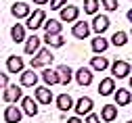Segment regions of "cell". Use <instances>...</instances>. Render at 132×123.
I'll list each match as a JSON object with an SVG mask.
<instances>
[{
  "instance_id": "cell-3",
  "label": "cell",
  "mask_w": 132,
  "mask_h": 123,
  "mask_svg": "<svg viewBox=\"0 0 132 123\" xmlns=\"http://www.w3.org/2000/svg\"><path fill=\"white\" fill-rule=\"evenodd\" d=\"M44 21H46V13H44L42 8H36L34 13H31V15L27 17V23H25V27H29L31 31H36V29H40V27L44 25Z\"/></svg>"
},
{
  "instance_id": "cell-29",
  "label": "cell",
  "mask_w": 132,
  "mask_h": 123,
  "mask_svg": "<svg viewBox=\"0 0 132 123\" xmlns=\"http://www.w3.org/2000/svg\"><path fill=\"white\" fill-rule=\"evenodd\" d=\"M96 11H98V0H84V13L96 15Z\"/></svg>"
},
{
  "instance_id": "cell-31",
  "label": "cell",
  "mask_w": 132,
  "mask_h": 123,
  "mask_svg": "<svg viewBox=\"0 0 132 123\" xmlns=\"http://www.w3.org/2000/svg\"><path fill=\"white\" fill-rule=\"evenodd\" d=\"M65 4H67V0H51V11H61Z\"/></svg>"
},
{
  "instance_id": "cell-17",
  "label": "cell",
  "mask_w": 132,
  "mask_h": 123,
  "mask_svg": "<svg viewBox=\"0 0 132 123\" xmlns=\"http://www.w3.org/2000/svg\"><path fill=\"white\" fill-rule=\"evenodd\" d=\"M38 83V73L36 69H29V71L21 73V88H36Z\"/></svg>"
},
{
  "instance_id": "cell-30",
  "label": "cell",
  "mask_w": 132,
  "mask_h": 123,
  "mask_svg": "<svg viewBox=\"0 0 132 123\" xmlns=\"http://www.w3.org/2000/svg\"><path fill=\"white\" fill-rule=\"evenodd\" d=\"M101 2H103V8H107L109 13L118 11V0H101Z\"/></svg>"
},
{
  "instance_id": "cell-19",
  "label": "cell",
  "mask_w": 132,
  "mask_h": 123,
  "mask_svg": "<svg viewBox=\"0 0 132 123\" xmlns=\"http://www.w3.org/2000/svg\"><path fill=\"white\" fill-rule=\"evenodd\" d=\"M57 73H59V83H63V86H67L73 79V71H71L69 65H59L57 67Z\"/></svg>"
},
{
  "instance_id": "cell-1",
  "label": "cell",
  "mask_w": 132,
  "mask_h": 123,
  "mask_svg": "<svg viewBox=\"0 0 132 123\" xmlns=\"http://www.w3.org/2000/svg\"><path fill=\"white\" fill-rule=\"evenodd\" d=\"M55 61V56H53V52H51V48H40L36 54H34V59L29 61V65H31V69H40V67H46V65H51Z\"/></svg>"
},
{
  "instance_id": "cell-22",
  "label": "cell",
  "mask_w": 132,
  "mask_h": 123,
  "mask_svg": "<svg viewBox=\"0 0 132 123\" xmlns=\"http://www.w3.org/2000/svg\"><path fill=\"white\" fill-rule=\"evenodd\" d=\"M46 46H51V48H61L63 44H65V40H63V36L61 33H44V40H42Z\"/></svg>"
},
{
  "instance_id": "cell-38",
  "label": "cell",
  "mask_w": 132,
  "mask_h": 123,
  "mask_svg": "<svg viewBox=\"0 0 132 123\" xmlns=\"http://www.w3.org/2000/svg\"><path fill=\"white\" fill-rule=\"evenodd\" d=\"M130 38H132V29H130Z\"/></svg>"
},
{
  "instance_id": "cell-39",
  "label": "cell",
  "mask_w": 132,
  "mask_h": 123,
  "mask_svg": "<svg viewBox=\"0 0 132 123\" xmlns=\"http://www.w3.org/2000/svg\"><path fill=\"white\" fill-rule=\"evenodd\" d=\"M128 123H132V121H128Z\"/></svg>"
},
{
  "instance_id": "cell-28",
  "label": "cell",
  "mask_w": 132,
  "mask_h": 123,
  "mask_svg": "<svg viewBox=\"0 0 132 123\" xmlns=\"http://www.w3.org/2000/svg\"><path fill=\"white\" fill-rule=\"evenodd\" d=\"M126 42H128V33L126 31H115L111 36V44L113 46H124Z\"/></svg>"
},
{
  "instance_id": "cell-2",
  "label": "cell",
  "mask_w": 132,
  "mask_h": 123,
  "mask_svg": "<svg viewBox=\"0 0 132 123\" xmlns=\"http://www.w3.org/2000/svg\"><path fill=\"white\" fill-rule=\"evenodd\" d=\"M130 73H132V67H130V63H128V61L115 59V61L111 63V75H113V79H115V77H118V79L130 77Z\"/></svg>"
},
{
  "instance_id": "cell-5",
  "label": "cell",
  "mask_w": 132,
  "mask_h": 123,
  "mask_svg": "<svg viewBox=\"0 0 132 123\" xmlns=\"http://www.w3.org/2000/svg\"><path fill=\"white\" fill-rule=\"evenodd\" d=\"M59 13H61V21H63V23H76L78 17H80V6H76V4H65Z\"/></svg>"
},
{
  "instance_id": "cell-23",
  "label": "cell",
  "mask_w": 132,
  "mask_h": 123,
  "mask_svg": "<svg viewBox=\"0 0 132 123\" xmlns=\"http://www.w3.org/2000/svg\"><path fill=\"white\" fill-rule=\"evenodd\" d=\"M90 46H92V52H94V54H103V52L109 48V40H105L103 36H96Z\"/></svg>"
},
{
  "instance_id": "cell-18",
  "label": "cell",
  "mask_w": 132,
  "mask_h": 123,
  "mask_svg": "<svg viewBox=\"0 0 132 123\" xmlns=\"http://www.w3.org/2000/svg\"><path fill=\"white\" fill-rule=\"evenodd\" d=\"M115 119H118V107H115V104H105V107L101 109V121L111 123Z\"/></svg>"
},
{
  "instance_id": "cell-37",
  "label": "cell",
  "mask_w": 132,
  "mask_h": 123,
  "mask_svg": "<svg viewBox=\"0 0 132 123\" xmlns=\"http://www.w3.org/2000/svg\"><path fill=\"white\" fill-rule=\"evenodd\" d=\"M130 90H132V75H130Z\"/></svg>"
},
{
  "instance_id": "cell-36",
  "label": "cell",
  "mask_w": 132,
  "mask_h": 123,
  "mask_svg": "<svg viewBox=\"0 0 132 123\" xmlns=\"http://www.w3.org/2000/svg\"><path fill=\"white\" fill-rule=\"evenodd\" d=\"M126 17H128V21H130V23H132V8H130V11H128V15H126Z\"/></svg>"
},
{
  "instance_id": "cell-7",
  "label": "cell",
  "mask_w": 132,
  "mask_h": 123,
  "mask_svg": "<svg viewBox=\"0 0 132 123\" xmlns=\"http://www.w3.org/2000/svg\"><path fill=\"white\" fill-rule=\"evenodd\" d=\"M92 107H94L92 98H88V96H82V98H78V100H76V104H73V111H76V115H88V113H92Z\"/></svg>"
},
{
  "instance_id": "cell-6",
  "label": "cell",
  "mask_w": 132,
  "mask_h": 123,
  "mask_svg": "<svg viewBox=\"0 0 132 123\" xmlns=\"http://www.w3.org/2000/svg\"><path fill=\"white\" fill-rule=\"evenodd\" d=\"M109 17L107 15H94V19H92V23H90V29L92 31H96L98 36H103V33L109 29Z\"/></svg>"
},
{
  "instance_id": "cell-4",
  "label": "cell",
  "mask_w": 132,
  "mask_h": 123,
  "mask_svg": "<svg viewBox=\"0 0 132 123\" xmlns=\"http://www.w3.org/2000/svg\"><path fill=\"white\" fill-rule=\"evenodd\" d=\"M2 98H4V102H9V104H15L17 100H21V98H23L21 86H17V83H9V86L4 88V94H2Z\"/></svg>"
},
{
  "instance_id": "cell-32",
  "label": "cell",
  "mask_w": 132,
  "mask_h": 123,
  "mask_svg": "<svg viewBox=\"0 0 132 123\" xmlns=\"http://www.w3.org/2000/svg\"><path fill=\"white\" fill-rule=\"evenodd\" d=\"M84 123H101V117H98V115H94V113H88Z\"/></svg>"
},
{
  "instance_id": "cell-8",
  "label": "cell",
  "mask_w": 132,
  "mask_h": 123,
  "mask_svg": "<svg viewBox=\"0 0 132 123\" xmlns=\"http://www.w3.org/2000/svg\"><path fill=\"white\" fill-rule=\"evenodd\" d=\"M23 67H25V63H23V59L21 56H17V54H11L9 59H6V71L9 73H15V75H21L23 73Z\"/></svg>"
},
{
  "instance_id": "cell-20",
  "label": "cell",
  "mask_w": 132,
  "mask_h": 123,
  "mask_svg": "<svg viewBox=\"0 0 132 123\" xmlns=\"http://www.w3.org/2000/svg\"><path fill=\"white\" fill-rule=\"evenodd\" d=\"M73 98L69 96V94H59L57 96V107H59V111L61 113H67V111H71L73 109Z\"/></svg>"
},
{
  "instance_id": "cell-13",
  "label": "cell",
  "mask_w": 132,
  "mask_h": 123,
  "mask_svg": "<svg viewBox=\"0 0 132 123\" xmlns=\"http://www.w3.org/2000/svg\"><path fill=\"white\" fill-rule=\"evenodd\" d=\"M21 117H23L21 107L17 109L15 104H9V107L4 109V121H6V123H19V121H21Z\"/></svg>"
},
{
  "instance_id": "cell-24",
  "label": "cell",
  "mask_w": 132,
  "mask_h": 123,
  "mask_svg": "<svg viewBox=\"0 0 132 123\" xmlns=\"http://www.w3.org/2000/svg\"><path fill=\"white\" fill-rule=\"evenodd\" d=\"M11 38H13V42H25V25H21V23H15L13 27H11Z\"/></svg>"
},
{
  "instance_id": "cell-35",
  "label": "cell",
  "mask_w": 132,
  "mask_h": 123,
  "mask_svg": "<svg viewBox=\"0 0 132 123\" xmlns=\"http://www.w3.org/2000/svg\"><path fill=\"white\" fill-rule=\"evenodd\" d=\"M48 0H34V4H38V6H42V4H46Z\"/></svg>"
},
{
  "instance_id": "cell-34",
  "label": "cell",
  "mask_w": 132,
  "mask_h": 123,
  "mask_svg": "<svg viewBox=\"0 0 132 123\" xmlns=\"http://www.w3.org/2000/svg\"><path fill=\"white\" fill-rule=\"evenodd\" d=\"M67 123H84V121H82L80 117H69V119H67Z\"/></svg>"
},
{
  "instance_id": "cell-21",
  "label": "cell",
  "mask_w": 132,
  "mask_h": 123,
  "mask_svg": "<svg viewBox=\"0 0 132 123\" xmlns=\"http://www.w3.org/2000/svg\"><path fill=\"white\" fill-rule=\"evenodd\" d=\"M113 92H115V79L113 77L101 79V83H98V94H101V96H109Z\"/></svg>"
},
{
  "instance_id": "cell-26",
  "label": "cell",
  "mask_w": 132,
  "mask_h": 123,
  "mask_svg": "<svg viewBox=\"0 0 132 123\" xmlns=\"http://www.w3.org/2000/svg\"><path fill=\"white\" fill-rule=\"evenodd\" d=\"M42 79H44L46 86H57L59 83V73L53 71V69H44L42 71Z\"/></svg>"
},
{
  "instance_id": "cell-9",
  "label": "cell",
  "mask_w": 132,
  "mask_h": 123,
  "mask_svg": "<svg viewBox=\"0 0 132 123\" xmlns=\"http://www.w3.org/2000/svg\"><path fill=\"white\" fill-rule=\"evenodd\" d=\"M90 23H86V21H76V25H71V33H73V38H78V40H86L88 36H90Z\"/></svg>"
},
{
  "instance_id": "cell-14",
  "label": "cell",
  "mask_w": 132,
  "mask_h": 123,
  "mask_svg": "<svg viewBox=\"0 0 132 123\" xmlns=\"http://www.w3.org/2000/svg\"><path fill=\"white\" fill-rule=\"evenodd\" d=\"M73 77H76V81H78L80 86H90V83H92V69L80 67L78 71L73 73Z\"/></svg>"
},
{
  "instance_id": "cell-12",
  "label": "cell",
  "mask_w": 132,
  "mask_h": 123,
  "mask_svg": "<svg viewBox=\"0 0 132 123\" xmlns=\"http://www.w3.org/2000/svg\"><path fill=\"white\" fill-rule=\"evenodd\" d=\"M11 13H13L15 19H27V17L31 15V8H29L27 2H15L11 6Z\"/></svg>"
},
{
  "instance_id": "cell-10",
  "label": "cell",
  "mask_w": 132,
  "mask_h": 123,
  "mask_svg": "<svg viewBox=\"0 0 132 123\" xmlns=\"http://www.w3.org/2000/svg\"><path fill=\"white\" fill-rule=\"evenodd\" d=\"M113 98H115V107H126V104L132 102V92L128 88H118L113 92Z\"/></svg>"
},
{
  "instance_id": "cell-15",
  "label": "cell",
  "mask_w": 132,
  "mask_h": 123,
  "mask_svg": "<svg viewBox=\"0 0 132 123\" xmlns=\"http://www.w3.org/2000/svg\"><path fill=\"white\" fill-rule=\"evenodd\" d=\"M34 96H36V102H40V104H51V102H53V92L48 90L46 86L36 88V90H34Z\"/></svg>"
},
{
  "instance_id": "cell-33",
  "label": "cell",
  "mask_w": 132,
  "mask_h": 123,
  "mask_svg": "<svg viewBox=\"0 0 132 123\" xmlns=\"http://www.w3.org/2000/svg\"><path fill=\"white\" fill-rule=\"evenodd\" d=\"M9 86V75L0 71V90H4V88Z\"/></svg>"
},
{
  "instance_id": "cell-27",
  "label": "cell",
  "mask_w": 132,
  "mask_h": 123,
  "mask_svg": "<svg viewBox=\"0 0 132 123\" xmlns=\"http://www.w3.org/2000/svg\"><path fill=\"white\" fill-rule=\"evenodd\" d=\"M42 27L46 29V33H61V29H63L61 21H57V19H51V21H44V25H42Z\"/></svg>"
},
{
  "instance_id": "cell-11",
  "label": "cell",
  "mask_w": 132,
  "mask_h": 123,
  "mask_svg": "<svg viewBox=\"0 0 132 123\" xmlns=\"http://www.w3.org/2000/svg\"><path fill=\"white\" fill-rule=\"evenodd\" d=\"M21 111L27 117H36L38 115V102L34 98H29V96H23L21 98Z\"/></svg>"
},
{
  "instance_id": "cell-25",
  "label": "cell",
  "mask_w": 132,
  "mask_h": 123,
  "mask_svg": "<svg viewBox=\"0 0 132 123\" xmlns=\"http://www.w3.org/2000/svg\"><path fill=\"white\" fill-rule=\"evenodd\" d=\"M107 67H111V65H109V61L103 59V56H98V54H96V56L90 59V69H94V71H105Z\"/></svg>"
},
{
  "instance_id": "cell-16",
  "label": "cell",
  "mask_w": 132,
  "mask_h": 123,
  "mask_svg": "<svg viewBox=\"0 0 132 123\" xmlns=\"http://www.w3.org/2000/svg\"><path fill=\"white\" fill-rule=\"evenodd\" d=\"M40 44H42V40L36 36V33H34V36H29V38H25V46H23L25 54H31V56H34L36 52L40 50Z\"/></svg>"
}]
</instances>
